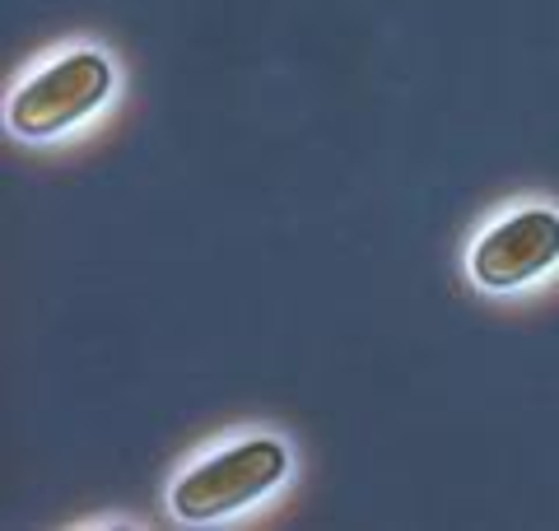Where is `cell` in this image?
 Here are the masks:
<instances>
[{
  "instance_id": "cell-3",
  "label": "cell",
  "mask_w": 559,
  "mask_h": 531,
  "mask_svg": "<svg viewBox=\"0 0 559 531\" xmlns=\"http://www.w3.org/2000/svg\"><path fill=\"white\" fill-rule=\"evenodd\" d=\"M559 261V215L555 210H518L485 228L471 247V275L485 290H522Z\"/></svg>"
},
{
  "instance_id": "cell-2",
  "label": "cell",
  "mask_w": 559,
  "mask_h": 531,
  "mask_svg": "<svg viewBox=\"0 0 559 531\" xmlns=\"http://www.w3.org/2000/svg\"><path fill=\"white\" fill-rule=\"evenodd\" d=\"M108 94H112V61L103 51H70V57L38 70L10 98L5 121L24 140H51L90 113H98Z\"/></svg>"
},
{
  "instance_id": "cell-1",
  "label": "cell",
  "mask_w": 559,
  "mask_h": 531,
  "mask_svg": "<svg viewBox=\"0 0 559 531\" xmlns=\"http://www.w3.org/2000/svg\"><path fill=\"white\" fill-rule=\"evenodd\" d=\"M289 471V452L275 438H242L234 448L205 457L173 485V512L182 522H219L271 494Z\"/></svg>"
}]
</instances>
